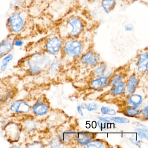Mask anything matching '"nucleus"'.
<instances>
[{
    "label": "nucleus",
    "instance_id": "nucleus-1",
    "mask_svg": "<svg viewBox=\"0 0 148 148\" xmlns=\"http://www.w3.org/2000/svg\"><path fill=\"white\" fill-rule=\"evenodd\" d=\"M17 10L10 15L7 20V25L9 31L13 35L19 34L25 27L27 14L25 12Z\"/></svg>",
    "mask_w": 148,
    "mask_h": 148
},
{
    "label": "nucleus",
    "instance_id": "nucleus-2",
    "mask_svg": "<svg viewBox=\"0 0 148 148\" xmlns=\"http://www.w3.org/2000/svg\"><path fill=\"white\" fill-rule=\"evenodd\" d=\"M47 57L44 53L33 54L27 60L28 71L33 75H37L41 72L42 68L45 66L47 62Z\"/></svg>",
    "mask_w": 148,
    "mask_h": 148
},
{
    "label": "nucleus",
    "instance_id": "nucleus-3",
    "mask_svg": "<svg viewBox=\"0 0 148 148\" xmlns=\"http://www.w3.org/2000/svg\"><path fill=\"white\" fill-rule=\"evenodd\" d=\"M66 29L69 37L75 38L78 37L84 29L82 21L77 17L69 18L66 21Z\"/></svg>",
    "mask_w": 148,
    "mask_h": 148
},
{
    "label": "nucleus",
    "instance_id": "nucleus-4",
    "mask_svg": "<svg viewBox=\"0 0 148 148\" xmlns=\"http://www.w3.org/2000/svg\"><path fill=\"white\" fill-rule=\"evenodd\" d=\"M63 49L68 56L77 57L82 53L83 45L78 40L71 39L65 42L63 46Z\"/></svg>",
    "mask_w": 148,
    "mask_h": 148
},
{
    "label": "nucleus",
    "instance_id": "nucleus-5",
    "mask_svg": "<svg viewBox=\"0 0 148 148\" xmlns=\"http://www.w3.org/2000/svg\"><path fill=\"white\" fill-rule=\"evenodd\" d=\"M63 45L61 39L57 36H52L47 39L45 44L46 51L53 55L59 52Z\"/></svg>",
    "mask_w": 148,
    "mask_h": 148
},
{
    "label": "nucleus",
    "instance_id": "nucleus-6",
    "mask_svg": "<svg viewBox=\"0 0 148 148\" xmlns=\"http://www.w3.org/2000/svg\"><path fill=\"white\" fill-rule=\"evenodd\" d=\"M6 134L9 140L12 142L18 140L20 136L21 129L18 124L12 123L5 127Z\"/></svg>",
    "mask_w": 148,
    "mask_h": 148
},
{
    "label": "nucleus",
    "instance_id": "nucleus-7",
    "mask_svg": "<svg viewBox=\"0 0 148 148\" xmlns=\"http://www.w3.org/2000/svg\"><path fill=\"white\" fill-rule=\"evenodd\" d=\"M30 105L25 101L21 100H16L12 103L10 107L12 111L17 113H27L30 110Z\"/></svg>",
    "mask_w": 148,
    "mask_h": 148
},
{
    "label": "nucleus",
    "instance_id": "nucleus-8",
    "mask_svg": "<svg viewBox=\"0 0 148 148\" xmlns=\"http://www.w3.org/2000/svg\"><path fill=\"white\" fill-rule=\"evenodd\" d=\"M32 111L36 116H43L47 114L49 107L46 104L38 100L33 106Z\"/></svg>",
    "mask_w": 148,
    "mask_h": 148
},
{
    "label": "nucleus",
    "instance_id": "nucleus-9",
    "mask_svg": "<svg viewBox=\"0 0 148 148\" xmlns=\"http://www.w3.org/2000/svg\"><path fill=\"white\" fill-rule=\"evenodd\" d=\"M99 60L97 54L92 51H89L84 54L81 58V60L84 64L90 65L97 64Z\"/></svg>",
    "mask_w": 148,
    "mask_h": 148
},
{
    "label": "nucleus",
    "instance_id": "nucleus-10",
    "mask_svg": "<svg viewBox=\"0 0 148 148\" xmlns=\"http://www.w3.org/2000/svg\"><path fill=\"white\" fill-rule=\"evenodd\" d=\"M148 64V53H142L139 55L137 65L139 72H145L147 70Z\"/></svg>",
    "mask_w": 148,
    "mask_h": 148
},
{
    "label": "nucleus",
    "instance_id": "nucleus-11",
    "mask_svg": "<svg viewBox=\"0 0 148 148\" xmlns=\"http://www.w3.org/2000/svg\"><path fill=\"white\" fill-rule=\"evenodd\" d=\"M14 38H13L12 36H9L7 37L6 38L1 41V46L5 54L10 53L13 49V41Z\"/></svg>",
    "mask_w": 148,
    "mask_h": 148
},
{
    "label": "nucleus",
    "instance_id": "nucleus-12",
    "mask_svg": "<svg viewBox=\"0 0 148 148\" xmlns=\"http://www.w3.org/2000/svg\"><path fill=\"white\" fill-rule=\"evenodd\" d=\"M93 137V134L88 132H79L77 134V141L81 145H86Z\"/></svg>",
    "mask_w": 148,
    "mask_h": 148
},
{
    "label": "nucleus",
    "instance_id": "nucleus-13",
    "mask_svg": "<svg viewBox=\"0 0 148 148\" xmlns=\"http://www.w3.org/2000/svg\"><path fill=\"white\" fill-rule=\"evenodd\" d=\"M107 82L108 79L107 77H102L93 80L90 86L93 89L100 90L104 88L106 86Z\"/></svg>",
    "mask_w": 148,
    "mask_h": 148
},
{
    "label": "nucleus",
    "instance_id": "nucleus-14",
    "mask_svg": "<svg viewBox=\"0 0 148 148\" xmlns=\"http://www.w3.org/2000/svg\"><path fill=\"white\" fill-rule=\"evenodd\" d=\"M116 2V0H102L101 7L105 12L110 13L115 8Z\"/></svg>",
    "mask_w": 148,
    "mask_h": 148
},
{
    "label": "nucleus",
    "instance_id": "nucleus-15",
    "mask_svg": "<svg viewBox=\"0 0 148 148\" xmlns=\"http://www.w3.org/2000/svg\"><path fill=\"white\" fill-rule=\"evenodd\" d=\"M2 58H3L1 60L2 65L0 67V70L1 71L4 72L7 69L9 63L13 59L14 56L13 54L10 53L5 54Z\"/></svg>",
    "mask_w": 148,
    "mask_h": 148
},
{
    "label": "nucleus",
    "instance_id": "nucleus-16",
    "mask_svg": "<svg viewBox=\"0 0 148 148\" xmlns=\"http://www.w3.org/2000/svg\"><path fill=\"white\" fill-rule=\"evenodd\" d=\"M138 80L136 77L132 76L129 79L127 84V91L129 93H133L136 88Z\"/></svg>",
    "mask_w": 148,
    "mask_h": 148
},
{
    "label": "nucleus",
    "instance_id": "nucleus-17",
    "mask_svg": "<svg viewBox=\"0 0 148 148\" xmlns=\"http://www.w3.org/2000/svg\"><path fill=\"white\" fill-rule=\"evenodd\" d=\"M143 101L142 97L138 94L132 95L128 99V103L132 106L131 107L136 108L139 106Z\"/></svg>",
    "mask_w": 148,
    "mask_h": 148
},
{
    "label": "nucleus",
    "instance_id": "nucleus-18",
    "mask_svg": "<svg viewBox=\"0 0 148 148\" xmlns=\"http://www.w3.org/2000/svg\"><path fill=\"white\" fill-rule=\"evenodd\" d=\"M88 148H104L105 144L103 141L99 140H93L90 141L86 144Z\"/></svg>",
    "mask_w": 148,
    "mask_h": 148
},
{
    "label": "nucleus",
    "instance_id": "nucleus-19",
    "mask_svg": "<svg viewBox=\"0 0 148 148\" xmlns=\"http://www.w3.org/2000/svg\"><path fill=\"white\" fill-rule=\"evenodd\" d=\"M124 88V84L123 82H119L112 90L111 93L114 95H119L123 92Z\"/></svg>",
    "mask_w": 148,
    "mask_h": 148
},
{
    "label": "nucleus",
    "instance_id": "nucleus-20",
    "mask_svg": "<svg viewBox=\"0 0 148 148\" xmlns=\"http://www.w3.org/2000/svg\"><path fill=\"white\" fill-rule=\"evenodd\" d=\"M26 0H12V5L16 10H22L25 5Z\"/></svg>",
    "mask_w": 148,
    "mask_h": 148
},
{
    "label": "nucleus",
    "instance_id": "nucleus-21",
    "mask_svg": "<svg viewBox=\"0 0 148 148\" xmlns=\"http://www.w3.org/2000/svg\"><path fill=\"white\" fill-rule=\"evenodd\" d=\"M24 126L27 130L28 131L33 130L36 127V124L35 121L32 119H27L25 122Z\"/></svg>",
    "mask_w": 148,
    "mask_h": 148
},
{
    "label": "nucleus",
    "instance_id": "nucleus-22",
    "mask_svg": "<svg viewBox=\"0 0 148 148\" xmlns=\"http://www.w3.org/2000/svg\"><path fill=\"white\" fill-rule=\"evenodd\" d=\"M138 135L140 138H144L148 139V131L143 129H137L135 130Z\"/></svg>",
    "mask_w": 148,
    "mask_h": 148
},
{
    "label": "nucleus",
    "instance_id": "nucleus-23",
    "mask_svg": "<svg viewBox=\"0 0 148 148\" xmlns=\"http://www.w3.org/2000/svg\"><path fill=\"white\" fill-rule=\"evenodd\" d=\"M101 112L103 114L113 116L116 115V112L113 109H110L109 107L103 106L101 109Z\"/></svg>",
    "mask_w": 148,
    "mask_h": 148
},
{
    "label": "nucleus",
    "instance_id": "nucleus-24",
    "mask_svg": "<svg viewBox=\"0 0 148 148\" xmlns=\"http://www.w3.org/2000/svg\"><path fill=\"white\" fill-rule=\"evenodd\" d=\"M138 113H139V111L135 109L134 107H130L127 109L125 111L126 116H135L138 115Z\"/></svg>",
    "mask_w": 148,
    "mask_h": 148
},
{
    "label": "nucleus",
    "instance_id": "nucleus-25",
    "mask_svg": "<svg viewBox=\"0 0 148 148\" xmlns=\"http://www.w3.org/2000/svg\"><path fill=\"white\" fill-rule=\"evenodd\" d=\"M13 44L14 47H21L23 46L25 44V42L22 39L20 38H14L13 41Z\"/></svg>",
    "mask_w": 148,
    "mask_h": 148
},
{
    "label": "nucleus",
    "instance_id": "nucleus-26",
    "mask_svg": "<svg viewBox=\"0 0 148 148\" xmlns=\"http://www.w3.org/2000/svg\"><path fill=\"white\" fill-rule=\"evenodd\" d=\"M106 69V66L105 64H102L99 66L95 71V75L97 76H101L103 74Z\"/></svg>",
    "mask_w": 148,
    "mask_h": 148
},
{
    "label": "nucleus",
    "instance_id": "nucleus-27",
    "mask_svg": "<svg viewBox=\"0 0 148 148\" xmlns=\"http://www.w3.org/2000/svg\"><path fill=\"white\" fill-rule=\"evenodd\" d=\"M111 121H114L116 123H126L129 122V120L125 118L119 117H116L110 118Z\"/></svg>",
    "mask_w": 148,
    "mask_h": 148
},
{
    "label": "nucleus",
    "instance_id": "nucleus-28",
    "mask_svg": "<svg viewBox=\"0 0 148 148\" xmlns=\"http://www.w3.org/2000/svg\"><path fill=\"white\" fill-rule=\"evenodd\" d=\"M122 78H123V75H121V74L116 75L113 77L111 83V84L112 86L116 85L117 84L120 82Z\"/></svg>",
    "mask_w": 148,
    "mask_h": 148
},
{
    "label": "nucleus",
    "instance_id": "nucleus-29",
    "mask_svg": "<svg viewBox=\"0 0 148 148\" xmlns=\"http://www.w3.org/2000/svg\"><path fill=\"white\" fill-rule=\"evenodd\" d=\"M98 106L97 104L94 103H90L89 104H87L86 109L89 111L96 110H97Z\"/></svg>",
    "mask_w": 148,
    "mask_h": 148
},
{
    "label": "nucleus",
    "instance_id": "nucleus-30",
    "mask_svg": "<svg viewBox=\"0 0 148 148\" xmlns=\"http://www.w3.org/2000/svg\"><path fill=\"white\" fill-rule=\"evenodd\" d=\"M134 26L132 24L127 23L124 26V29L125 31L127 32H131L133 31Z\"/></svg>",
    "mask_w": 148,
    "mask_h": 148
},
{
    "label": "nucleus",
    "instance_id": "nucleus-31",
    "mask_svg": "<svg viewBox=\"0 0 148 148\" xmlns=\"http://www.w3.org/2000/svg\"><path fill=\"white\" fill-rule=\"evenodd\" d=\"M43 144L42 143L40 142H34L32 143L29 144L28 147H33V148H40V147H43Z\"/></svg>",
    "mask_w": 148,
    "mask_h": 148
},
{
    "label": "nucleus",
    "instance_id": "nucleus-32",
    "mask_svg": "<svg viewBox=\"0 0 148 148\" xmlns=\"http://www.w3.org/2000/svg\"><path fill=\"white\" fill-rule=\"evenodd\" d=\"M142 113L144 114L145 116L146 117V118H148V106H146L142 110Z\"/></svg>",
    "mask_w": 148,
    "mask_h": 148
},
{
    "label": "nucleus",
    "instance_id": "nucleus-33",
    "mask_svg": "<svg viewBox=\"0 0 148 148\" xmlns=\"http://www.w3.org/2000/svg\"><path fill=\"white\" fill-rule=\"evenodd\" d=\"M5 55V53H4L3 49H2V46H1V42H0V58H2Z\"/></svg>",
    "mask_w": 148,
    "mask_h": 148
},
{
    "label": "nucleus",
    "instance_id": "nucleus-34",
    "mask_svg": "<svg viewBox=\"0 0 148 148\" xmlns=\"http://www.w3.org/2000/svg\"><path fill=\"white\" fill-rule=\"evenodd\" d=\"M98 119L101 121H105V122H110V121H111L110 118L99 117H98Z\"/></svg>",
    "mask_w": 148,
    "mask_h": 148
},
{
    "label": "nucleus",
    "instance_id": "nucleus-35",
    "mask_svg": "<svg viewBox=\"0 0 148 148\" xmlns=\"http://www.w3.org/2000/svg\"><path fill=\"white\" fill-rule=\"evenodd\" d=\"M77 111L78 113H79L80 115H81V116H83V111H82V109H81V107H80V106H77Z\"/></svg>",
    "mask_w": 148,
    "mask_h": 148
},
{
    "label": "nucleus",
    "instance_id": "nucleus-36",
    "mask_svg": "<svg viewBox=\"0 0 148 148\" xmlns=\"http://www.w3.org/2000/svg\"><path fill=\"white\" fill-rule=\"evenodd\" d=\"M87 104H86V103H83L81 104V108H83V109H86V107H87Z\"/></svg>",
    "mask_w": 148,
    "mask_h": 148
}]
</instances>
